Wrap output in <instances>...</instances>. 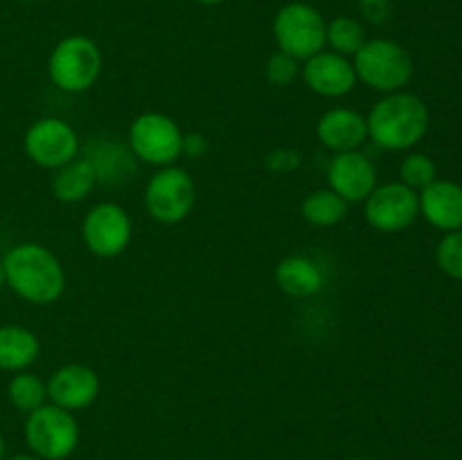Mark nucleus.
<instances>
[{
	"label": "nucleus",
	"mask_w": 462,
	"mask_h": 460,
	"mask_svg": "<svg viewBox=\"0 0 462 460\" xmlns=\"http://www.w3.org/2000/svg\"><path fill=\"white\" fill-rule=\"evenodd\" d=\"M0 460H5V440H3V436H0Z\"/></svg>",
	"instance_id": "c756f323"
},
{
	"label": "nucleus",
	"mask_w": 462,
	"mask_h": 460,
	"mask_svg": "<svg viewBox=\"0 0 462 460\" xmlns=\"http://www.w3.org/2000/svg\"><path fill=\"white\" fill-rule=\"evenodd\" d=\"M131 235H134V224H131L129 212L113 201H104L90 207L81 224V237H84L86 248L104 260L122 255L129 246Z\"/></svg>",
	"instance_id": "1a4fd4ad"
},
{
	"label": "nucleus",
	"mask_w": 462,
	"mask_h": 460,
	"mask_svg": "<svg viewBox=\"0 0 462 460\" xmlns=\"http://www.w3.org/2000/svg\"><path fill=\"white\" fill-rule=\"evenodd\" d=\"M25 442L41 460H63L79 445V424L70 410L43 404L27 413Z\"/></svg>",
	"instance_id": "39448f33"
},
{
	"label": "nucleus",
	"mask_w": 462,
	"mask_h": 460,
	"mask_svg": "<svg viewBox=\"0 0 462 460\" xmlns=\"http://www.w3.org/2000/svg\"><path fill=\"white\" fill-rule=\"evenodd\" d=\"M328 183L347 203H361L377 188V167L359 149L337 153L329 162Z\"/></svg>",
	"instance_id": "f8f14e48"
},
{
	"label": "nucleus",
	"mask_w": 462,
	"mask_h": 460,
	"mask_svg": "<svg viewBox=\"0 0 462 460\" xmlns=\"http://www.w3.org/2000/svg\"><path fill=\"white\" fill-rule=\"evenodd\" d=\"M275 282L287 296L310 298L323 287V271L305 255H289L275 266Z\"/></svg>",
	"instance_id": "f3484780"
},
{
	"label": "nucleus",
	"mask_w": 462,
	"mask_h": 460,
	"mask_svg": "<svg viewBox=\"0 0 462 460\" xmlns=\"http://www.w3.org/2000/svg\"><path fill=\"white\" fill-rule=\"evenodd\" d=\"M302 79L311 93L320 97H343L356 86V72L352 61L338 52H316L302 66Z\"/></svg>",
	"instance_id": "4468645a"
},
{
	"label": "nucleus",
	"mask_w": 462,
	"mask_h": 460,
	"mask_svg": "<svg viewBox=\"0 0 462 460\" xmlns=\"http://www.w3.org/2000/svg\"><path fill=\"white\" fill-rule=\"evenodd\" d=\"M129 147L147 165H174L183 156V131L165 113H143L129 126Z\"/></svg>",
	"instance_id": "6e6552de"
},
{
	"label": "nucleus",
	"mask_w": 462,
	"mask_h": 460,
	"mask_svg": "<svg viewBox=\"0 0 462 460\" xmlns=\"http://www.w3.org/2000/svg\"><path fill=\"white\" fill-rule=\"evenodd\" d=\"M197 201V188L188 170L176 165L161 167L144 188V207L161 224H180L188 219Z\"/></svg>",
	"instance_id": "0eeeda50"
},
{
	"label": "nucleus",
	"mask_w": 462,
	"mask_h": 460,
	"mask_svg": "<svg viewBox=\"0 0 462 460\" xmlns=\"http://www.w3.org/2000/svg\"><path fill=\"white\" fill-rule=\"evenodd\" d=\"M420 197V215L440 230L462 228V188L451 180H433L422 189Z\"/></svg>",
	"instance_id": "dca6fc26"
},
{
	"label": "nucleus",
	"mask_w": 462,
	"mask_h": 460,
	"mask_svg": "<svg viewBox=\"0 0 462 460\" xmlns=\"http://www.w3.org/2000/svg\"><path fill=\"white\" fill-rule=\"evenodd\" d=\"M208 152V140L201 133H183V153L192 158H201Z\"/></svg>",
	"instance_id": "bb28decb"
},
{
	"label": "nucleus",
	"mask_w": 462,
	"mask_h": 460,
	"mask_svg": "<svg viewBox=\"0 0 462 460\" xmlns=\"http://www.w3.org/2000/svg\"><path fill=\"white\" fill-rule=\"evenodd\" d=\"M368 138L388 152H404L418 144L429 129V108L411 93H388L370 108Z\"/></svg>",
	"instance_id": "f03ea898"
},
{
	"label": "nucleus",
	"mask_w": 462,
	"mask_h": 460,
	"mask_svg": "<svg viewBox=\"0 0 462 460\" xmlns=\"http://www.w3.org/2000/svg\"><path fill=\"white\" fill-rule=\"evenodd\" d=\"M436 257L447 275L462 280V230H454L438 244Z\"/></svg>",
	"instance_id": "393cba45"
},
{
	"label": "nucleus",
	"mask_w": 462,
	"mask_h": 460,
	"mask_svg": "<svg viewBox=\"0 0 462 460\" xmlns=\"http://www.w3.org/2000/svg\"><path fill=\"white\" fill-rule=\"evenodd\" d=\"M5 460H41V458L34 454H18V455H12V458H5Z\"/></svg>",
	"instance_id": "cd10ccee"
},
{
	"label": "nucleus",
	"mask_w": 462,
	"mask_h": 460,
	"mask_svg": "<svg viewBox=\"0 0 462 460\" xmlns=\"http://www.w3.org/2000/svg\"><path fill=\"white\" fill-rule=\"evenodd\" d=\"M356 79L379 93H397L413 77V59L404 45L391 39L365 41L352 61Z\"/></svg>",
	"instance_id": "7ed1b4c3"
},
{
	"label": "nucleus",
	"mask_w": 462,
	"mask_h": 460,
	"mask_svg": "<svg viewBox=\"0 0 462 460\" xmlns=\"http://www.w3.org/2000/svg\"><path fill=\"white\" fill-rule=\"evenodd\" d=\"M316 135L332 152H356L368 138V122L355 108H329L316 124Z\"/></svg>",
	"instance_id": "2eb2a0df"
},
{
	"label": "nucleus",
	"mask_w": 462,
	"mask_h": 460,
	"mask_svg": "<svg viewBox=\"0 0 462 460\" xmlns=\"http://www.w3.org/2000/svg\"><path fill=\"white\" fill-rule=\"evenodd\" d=\"M328 43L332 45V52L356 54V50L365 43V32L356 18L338 16L328 23Z\"/></svg>",
	"instance_id": "4be33fe9"
},
{
	"label": "nucleus",
	"mask_w": 462,
	"mask_h": 460,
	"mask_svg": "<svg viewBox=\"0 0 462 460\" xmlns=\"http://www.w3.org/2000/svg\"><path fill=\"white\" fill-rule=\"evenodd\" d=\"M97 185V171H95L93 162L88 156L72 158L63 167L54 170L52 176V194L57 201L61 203H79L93 192Z\"/></svg>",
	"instance_id": "6ab92c4d"
},
{
	"label": "nucleus",
	"mask_w": 462,
	"mask_h": 460,
	"mask_svg": "<svg viewBox=\"0 0 462 460\" xmlns=\"http://www.w3.org/2000/svg\"><path fill=\"white\" fill-rule=\"evenodd\" d=\"M50 79L66 93H84L102 72V50L88 36H66L48 61Z\"/></svg>",
	"instance_id": "20e7f679"
},
{
	"label": "nucleus",
	"mask_w": 462,
	"mask_h": 460,
	"mask_svg": "<svg viewBox=\"0 0 462 460\" xmlns=\"http://www.w3.org/2000/svg\"><path fill=\"white\" fill-rule=\"evenodd\" d=\"M199 3H203V5H219V3H224V0H199Z\"/></svg>",
	"instance_id": "7c9ffc66"
},
{
	"label": "nucleus",
	"mask_w": 462,
	"mask_h": 460,
	"mask_svg": "<svg viewBox=\"0 0 462 460\" xmlns=\"http://www.w3.org/2000/svg\"><path fill=\"white\" fill-rule=\"evenodd\" d=\"M41 343L32 329L23 325H3L0 327V370L21 373L39 359Z\"/></svg>",
	"instance_id": "a211bd4d"
},
{
	"label": "nucleus",
	"mask_w": 462,
	"mask_h": 460,
	"mask_svg": "<svg viewBox=\"0 0 462 460\" xmlns=\"http://www.w3.org/2000/svg\"><path fill=\"white\" fill-rule=\"evenodd\" d=\"M350 460H370V458H350Z\"/></svg>",
	"instance_id": "2f4dec72"
},
{
	"label": "nucleus",
	"mask_w": 462,
	"mask_h": 460,
	"mask_svg": "<svg viewBox=\"0 0 462 460\" xmlns=\"http://www.w3.org/2000/svg\"><path fill=\"white\" fill-rule=\"evenodd\" d=\"M402 183L411 189H424L436 180V162L424 153H411L402 161L400 167Z\"/></svg>",
	"instance_id": "5701e85b"
},
{
	"label": "nucleus",
	"mask_w": 462,
	"mask_h": 460,
	"mask_svg": "<svg viewBox=\"0 0 462 460\" xmlns=\"http://www.w3.org/2000/svg\"><path fill=\"white\" fill-rule=\"evenodd\" d=\"M264 75L273 86H289L296 81L298 75H300V61H298L296 57H291V54L278 50V52L271 54L269 61H266Z\"/></svg>",
	"instance_id": "b1692460"
},
{
	"label": "nucleus",
	"mask_w": 462,
	"mask_h": 460,
	"mask_svg": "<svg viewBox=\"0 0 462 460\" xmlns=\"http://www.w3.org/2000/svg\"><path fill=\"white\" fill-rule=\"evenodd\" d=\"M278 50L291 54L298 61H307L328 43V23L323 14L305 3L284 5L273 21Z\"/></svg>",
	"instance_id": "423d86ee"
},
{
	"label": "nucleus",
	"mask_w": 462,
	"mask_h": 460,
	"mask_svg": "<svg viewBox=\"0 0 462 460\" xmlns=\"http://www.w3.org/2000/svg\"><path fill=\"white\" fill-rule=\"evenodd\" d=\"M347 206L350 203L338 197L334 189H314L302 201L300 212L307 224L319 225V228H329V225H337L346 219Z\"/></svg>",
	"instance_id": "aec40b11"
},
{
	"label": "nucleus",
	"mask_w": 462,
	"mask_h": 460,
	"mask_svg": "<svg viewBox=\"0 0 462 460\" xmlns=\"http://www.w3.org/2000/svg\"><path fill=\"white\" fill-rule=\"evenodd\" d=\"M45 386H48L50 404L70 410V413L90 406L99 395L97 373L84 363L61 365L50 374Z\"/></svg>",
	"instance_id": "ddd939ff"
},
{
	"label": "nucleus",
	"mask_w": 462,
	"mask_h": 460,
	"mask_svg": "<svg viewBox=\"0 0 462 460\" xmlns=\"http://www.w3.org/2000/svg\"><path fill=\"white\" fill-rule=\"evenodd\" d=\"M21 3H32V0H21Z\"/></svg>",
	"instance_id": "473e14b6"
},
{
	"label": "nucleus",
	"mask_w": 462,
	"mask_h": 460,
	"mask_svg": "<svg viewBox=\"0 0 462 460\" xmlns=\"http://www.w3.org/2000/svg\"><path fill=\"white\" fill-rule=\"evenodd\" d=\"M364 216L379 233H402L420 216V197L404 183L377 185L365 198Z\"/></svg>",
	"instance_id": "9b49d317"
},
{
	"label": "nucleus",
	"mask_w": 462,
	"mask_h": 460,
	"mask_svg": "<svg viewBox=\"0 0 462 460\" xmlns=\"http://www.w3.org/2000/svg\"><path fill=\"white\" fill-rule=\"evenodd\" d=\"M5 284L32 305H52L63 296L66 273L50 248L25 242L9 248L3 257Z\"/></svg>",
	"instance_id": "f257e3e1"
},
{
	"label": "nucleus",
	"mask_w": 462,
	"mask_h": 460,
	"mask_svg": "<svg viewBox=\"0 0 462 460\" xmlns=\"http://www.w3.org/2000/svg\"><path fill=\"white\" fill-rule=\"evenodd\" d=\"M27 158L43 170H59L79 153L75 129L61 117H41L23 138Z\"/></svg>",
	"instance_id": "9d476101"
},
{
	"label": "nucleus",
	"mask_w": 462,
	"mask_h": 460,
	"mask_svg": "<svg viewBox=\"0 0 462 460\" xmlns=\"http://www.w3.org/2000/svg\"><path fill=\"white\" fill-rule=\"evenodd\" d=\"M264 167L273 174H291L300 167V153L293 149H275L264 156Z\"/></svg>",
	"instance_id": "a878e982"
},
{
	"label": "nucleus",
	"mask_w": 462,
	"mask_h": 460,
	"mask_svg": "<svg viewBox=\"0 0 462 460\" xmlns=\"http://www.w3.org/2000/svg\"><path fill=\"white\" fill-rule=\"evenodd\" d=\"M7 397L14 409H18L21 413H32V410L48 404V386H45V382L39 374L21 370V373H16L9 379Z\"/></svg>",
	"instance_id": "412c9836"
},
{
	"label": "nucleus",
	"mask_w": 462,
	"mask_h": 460,
	"mask_svg": "<svg viewBox=\"0 0 462 460\" xmlns=\"http://www.w3.org/2000/svg\"><path fill=\"white\" fill-rule=\"evenodd\" d=\"M5 287V271H3V260H0V291Z\"/></svg>",
	"instance_id": "c85d7f7f"
}]
</instances>
